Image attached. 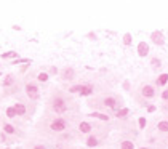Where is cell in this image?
<instances>
[{
	"label": "cell",
	"mask_w": 168,
	"mask_h": 149,
	"mask_svg": "<svg viewBox=\"0 0 168 149\" xmlns=\"http://www.w3.org/2000/svg\"><path fill=\"white\" fill-rule=\"evenodd\" d=\"M26 91H27V96L32 98V100L39 98V90H37L35 85H27V87H26Z\"/></svg>",
	"instance_id": "obj_1"
},
{
	"label": "cell",
	"mask_w": 168,
	"mask_h": 149,
	"mask_svg": "<svg viewBox=\"0 0 168 149\" xmlns=\"http://www.w3.org/2000/svg\"><path fill=\"white\" fill-rule=\"evenodd\" d=\"M53 109L56 111V112H64V111H66V103H64L63 100H56L54 101V104H53Z\"/></svg>",
	"instance_id": "obj_2"
},
{
	"label": "cell",
	"mask_w": 168,
	"mask_h": 149,
	"mask_svg": "<svg viewBox=\"0 0 168 149\" xmlns=\"http://www.w3.org/2000/svg\"><path fill=\"white\" fill-rule=\"evenodd\" d=\"M51 128H53V130H56V131H61V130H64V128H66V124H64V120L58 119V120H54L53 124H51Z\"/></svg>",
	"instance_id": "obj_3"
},
{
	"label": "cell",
	"mask_w": 168,
	"mask_h": 149,
	"mask_svg": "<svg viewBox=\"0 0 168 149\" xmlns=\"http://www.w3.org/2000/svg\"><path fill=\"white\" fill-rule=\"evenodd\" d=\"M147 52H149V47H147V43H144V42H141L138 45V53L141 56H146L147 55Z\"/></svg>",
	"instance_id": "obj_4"
},
{
	"label": "cell",
	"mask_w": 168,
	"mask_h": 149,
	"mask_svg": "<svg viewBox=\"0 0 168 149\" xmlns=\"http://www.w3.org/2000/svg\"><path fill=\"white\" fill-rule=\"evenodd\" d=\"M143 95H144L146 98H152V96H154V90H152V87H144Z\"/></svg>",
	"instance_id": "obj_5"
},
{
	"label": "cell",
	"mask_w": 168,
	"mask_h": 149,
	"mask_svg": "<svg viewBox=\"0 0 168 149\" xmlns=\"http://www.w3.org/2000/svg\"><path fill=\"white\" fill-rule=\"evenodd\" d=\"M15 111H16V116H23V114L26 112V107H24L23 104H16V106H15Z\"/></svg>",
	"instance_id": "obj_6"
},
{
	"label": "cell",
	"mask_w": 168,
	"mask_h": 149,
	"mask_svg": "<svg viewBox=\"0 0 168 149\" xmlns=\"http://www.w3.org/2000/svg\"><path fill=\"white\" fill-rule=\"evenodd\" d=\"M152 40H154V42H155V43H159V45H160V43H163V40H162V34H159V32H154L152 34Z\"/></svg>",
	"instance_id": "obj_7"
},
{
	"label": "cell",
	"mask_w": 168,
	"mask_h": 149,
	"mask_svg": "<svg viewBox=\"0 0 168 149\" xmlns=\"http://www.w3.org/2000/svg\"><path fill=\"white\" fill-rule=\"evenodd\" d=\"M90 128L91 127L87 124V122H82V124H80V130L83 131V133H88V131H90Z\"/></svg>",
	"instance_id": "obj_8"
},
{
	"label": "cell",
	"mask_w": 168,
	"mask_h": 149,
	"mask_svg": "<svg viewBox=\"0 0 168 149\" xmlns=\"http://www.w3.org/2000/svg\"><path fill=\"white\" fill-rule=\"evenodd\" d=\"M167 80H168V76H167V74H162V76H160V79H159V83H160V85H165Z\"/></svg>",
	"instance_id": "obj_9"
},
{
	"label": "cell",
	"mask_w": 168,
	"mask_h": 149,
	"mask_svg": "<svg viewBox=\"0 0 168 149\" xmlns=\"http://www.w3.org/2000/svg\"><path fill=\"white\" fill-rule=\"evenodd\" d=\"M6 116H8V117H15L16 116L15 107H8V109H6Z\"/></svg>",
	"instance_id": "obj_10"
},
{
	"label": "cell",
	"mask_w": 168,
	"mask_h": 149,
	"mask_svg": "<svg viewBox=\"0 0 168 149\" xmlns=\"http://www.w3.org/2000/svg\"><path fill=\"white\" fill-rule=\"evenodd\" d=\"M159 128L162 131H168V122H160L159 124Z\"/></svg>",
	"instance_id": "obj_11"
},
{
	"label": "cell",
	"mask_w": 168,
	"mask_h": 149,
	"mask_svg": "<svg viewBox=\"0 0 168 149\" xmlns=\"http://www.w3.org/2000/svg\"><path fill=\"white\" fill-rule=\"evenodd\" d=\"M72 76H74V71H72V69L64 71V77H66V79H72Z\"/></svg>",
	"instance_id": "obj_12"
},
{
	"label": "cell",
	"mask_w": 168,
	"mask_h": 149,
	"mask_svg": "<svg viewBox=\"0 0 168 149\" xmlns=\"http://www.w3.org/2000/svg\"><path fill=\"white\" fill-rule=\"evenodd\" d=\"M126 114H128V109H122V111H119V112H117V117H125Z\"/></svg>",
	"instance_id": "obj_13"
},
{
	"label": "cell",
	"mask_w": 168,
	"mask_h": 149,
	"mask_svg": "<svg viewBox=\"0 0 168 149\" xmlns=\"http://www.w3.org/2000/svg\"><path fill=\"white\" fill-rule=\"evenodd\" d=\"M87 144H88V146L91 148V146H96V144H98V141H96L95 138H90V140H88V143H87Z\"/></svg>",
	"instance_id": "obj_14"
},
{
	"label": "cell",
	"mask_w": 168,
	"mask_h": 149,
	"mask_svg": "<svg viewBox=\"0 0 168 149\" xmlns=\"http://www.w3.org/2000/svg\"><path fill=\"white\" fill-rule=\"evenodd\" d=\"M106 104H107L109 107H114V104H115V101L112 100V98H109V100H106Z\"/></svg>",
	"instance_id": "obj_15"
},
{
	"label": "cell",
	"mask_w": 168,
	"mask_h": 149,
	"mask_svg": "<svg viewBox=\"0 0 168 149\" xmlns=\"http://www.w3.org/2000/svg\"><path fill=\"white\" fill-rule=\"evenodd\" d=\"M123 42H125L126 45H128V43H131V35H130V34H126L125 39H123Z\"/></svg>",
	"instance_id": "obj_16"
},
{
	"label": "cell",
	"mask_w": 168,
	"mask_h": 149,
	"mask_svg": "<svg viewBox=\"0 0 168 149\" xmlns=\"http://www.w3.org/2000/svg\"><path fill=\"white\" fill-rule=\"evenodd\" d=\"M5 131H6V133H13V131H15V128H13L11 125H5Z\"/></svg>",
	"instance_id": "obj_17"
},
{
	"label": "cell",
	"mask_w": 168,
	"mask_h": 149,
	"mask_svg": "<svg viewBox=\"0 0 168 149\" xmlns=\"http://www.w3.org/2000/svg\"><path fill=\"white\" fill-rule=\"evenodd\" d=\"M122 148H125V149H131L133 148V143H128V141H125V143H122Z\"/></svg>",
	"instance_id": "obj_18"
},
{
	"label": "cell",
	"mask_w": 168,
	"mask_h": 149,
	"mask_svg": "<svg viewBox=\"0 0 168 149\" xmlns=\"http://www.w3.org/2000/svg\"><path fill=\"white\" fill-rule=\"evenodd\" d=\"M11 56H16V53H15V52H10V53H5V55H3V58H11Z\"/></svg>",
	"instance_id": "obj_19"
},
{
	"label": "cell",
	"mask_w": 168,
	"mask_h": 149,
	"mask_svg": "<svg viewBox=\"0 0 168 149\" xmlns=\"http://www.w3.org/2000/svg\"><path fill=\"white\" fill-rule=\"evenodd\" d=\"M39 79L42 80V82H45V80H48V76H47V74H40V76H39Z\"/></svg>",
	"instance_id": "obj_20"
},
{
	"label": "cell",
	"mask_w": 168,
	"mask_h": 149,
	"mask_svg": "<svg viewBox=\"0 0 168 149\" xmlns=\"http://www.w3.org/2000/svg\"><path fill=\"white\" fill-rule=\"evenodd\" d=\"M82 93H83V95H90L91 93V88H82Z\"/></svg>",
	"instance_id": "obj_21"
},
{
	"label": "cell",
	"mask_w": 168,
	"mask_h": 149,
	"mask_svg": "<svg viewBox=\"0 0 168 149\" xmlns=\"http://www.w3.org/2000/svg\"><path fill=\"white\" fill-rule=\"evenodd\" d=\"M95 117H99V119H104V120H107V116H102V114H93Z\"/></svg>",
	"instance_id": "obj_22"
},
{
	"label": "cell",
	"mask_w": 168,
	"mask_h": 149,
	"mask_svg": "<svg viewBox=\"0 0 168 149\" xmlns=\"http://www.w3.org/2000/svg\"><path fill=\"white\" fill-rule=\"evenodd\" d=\"M152 64H154L155 67H159V66H160V61H159V59H154V61H152Z\"/></svg>",
	"instance_id": "obj_23"
},
{
	"label": "cell",
	"mask_w": 168,
	"mask_h": 149,
	"mask_svg": "<svg viewBox=\"0 0 168 149\" xmlns=\"http://www.w3.org/2000/svg\"><path fill=\"white\" fill-rule=\"evenodd\" d=\"M82 88H80V87H72V88H71V91H72V93H74V91H80Z\"/></svg>",
	"instance_id": "obj_24"
},
{
	"label": "cell",
	"mask_w": 168,
	"mask_h": 149,
	"mask_svg": "<svg viewBox=\"0 0 168 149\" xmlns=\"http://www.w3.org/2000/svg\"><path fill=\"white\" fill-rule=\"evenodd\" d=\"M11 82H13V79H11V77H8V79L5 80V85H10V83H11Z\"/></svg>",
	"instance_id": "obj_25"
},
{
	"label": "cell",
	"mask_w": 168,
	"mask_h": 149,
	"mask_svg": "<svg viewBox=\"0 0 168 149\" xmlns=\"http://www.w3.org/2000/svg\"><path fill=\"white\" fill-rule=\"evenodd\" d=\"M139 125L144 127V125H146V119H139Z\"/></svg>",
	"instance_id": "obj_26"
}]
</instances>
